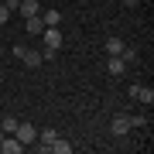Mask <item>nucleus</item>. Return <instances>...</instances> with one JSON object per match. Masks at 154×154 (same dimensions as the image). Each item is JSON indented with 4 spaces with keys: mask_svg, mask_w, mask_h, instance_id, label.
I'll list each match as a JSON object with an SVG mask.
<instances>
[{
    "mask_svg": "<svg viewBox=\"0 0 154 154\" xmlns=\"http://www.w3.org/2000/svg\"><path fill=\"white\" fill-rule=\"evenodd\" d=\"M14 137L24 144V147H28V144H34L38 140V127L34 123H17V130H14Z\"/></svg>",
    "mask_w": 154,
    "mask_h": 154,
    "instance_id": "obj_2",
    "label": "nucleus"
},
{
    "mask_svg": "<svg viewBox=\"0 0 154 154\" xmlns=\"http://www.w3.org/2000/svg\"><path fill=\"white\" fill-rule=\"evenodd\" d=\"M123 48H127V45L120 38H110V41H106V55H123Z\"/></svg>",
    "mask_w": 154,
    "mask_h": 154,
    "instance_id": "obj_12",
    "label": "nucleus"
},
{
    "mask_svg": "<svg viewBox=\"0 0 154 154\" xmlns=\"http://www.w3.org/2000/svg\"><path fill=\"white\" fill-rule=\"evenodd\" d=\"M0 55H4V45H0Z\"/></svg>",
    "mask_w": 154,
    "mask_h": 154,
    "instance_id": "obj_19",
    "label": "nucleus"
},
{
    "mask_svg": "<svg viewBox=\"0 0 154 154\" xmlns=\"http://www.w3.org/2000/svg\"><path fill=\"white\" fill-rule=\"evenodd\" d=\"M110 130L116 134V137H123V134L130 130V120H127L123 113H120V116H113V120H110Z\"/></svg>",
    "mask_w": 154,
    "mask_h": 154,
    "instance_id": "obj_7",
    "label": "nucleus"
},
{
    "mask_svg": "<svg viewBox=\"0 0 154 154\" xmlns=\"http://www.w3.org/2000/svg\"><path fill=\"white\" fill-rule=\"evenodd\" d=\"M38 38L45 41V48H62V41H65V34H62V28L58 24H48V28H45Z\"/></svg>",
    "mask_w": 154,
    "mask_h": 154,
    "instance_id": "obj_1",
    "label": "nucleus"
},
{
    "mask_svg": "<svg viewBox=\"0 0 154 154\" xmlns=\"http://www.w3.org/2000/svg\"><path fill=\"white\" fill-rule=\"evenodd\" d=\"M7 21H11V11H7L4 4H0V24H7Z\"/></svg>",
    "mask_w": 154,
    "mask_h": 154,
    "instance_id": "obj_16",
    "label": "nucleus"
},
{
    "mask_svg": "<svg viewBox=\"0 0 154 154\" xmlns=\"http://www.w3.org/2000/svg\"><path fill=\"white\" fill-rule=\"evenodd\" d=\"M106 72H110V75H123V72H127V62H123L120 55H110V62H106Z\"/></svg>",
    "mask_w": 154,
    "mask_h": 154,
    "instance_id": "obj_8",
    "label": "nucleus"
},
{
    "mask_svg": "<svg viewBox=\"0 0 154 154\" xmlns=\"http://www.w3.org/2000/svg\"><path fill=\"white\" fill-rule=\"evenodd\" d=\"M21 58H24V65H28V69H38V65H41V51H38V48H24Z\"/></svg>",
    "mask_w": 154,
    "mask_h": 154,
    "instance_id": "obj_9",
    "label": "nucleus"
},
{
    "mask_svg": "<svg viewBox=\"0 0 154 154\" xmlns=\"http://www.w3.org/2000/svg\"><path fill=\"white\" fill-rule=\"evenodd\" d=\"M17 123H21L17 116H4V120H0V130H4V134H14V130H17Z\"/></svg>",
    "mask_w": 154,
    "mask_h": 154,
    "instance_id": "obj_13",
    "label": "nucleus"
},
{
    "mask_svg": "<svg viewBox=\"0 0 154 154\" xmlns=\"http://www.w3.org/2000/svg\"><path fill=\"white\" fill-rule=\"evenodd\" d=\"M123 4H127V7H137V4H144V0H123Z\"/></svg>",
    "mask_w": 154,
    "mask_h": 154,
    "instance_id": "obj_18",
    "label": "nucleus"
},
{
    "mask_svg": "<svg viewBox=\"0 0 154 154\" xmlns=\"http://www.w3.org/2000/svg\"><path fill=\"white\" fill-rule=\"evenodd\" d=\"M17 11H21L24 17H34V14H38V0H21V7H17Z\"/></svg>",
    "mask_w": 154,
    "mask_h": 154,
    "instance_id": "obj_11",
    "label": "nucleus"
},
{
    "mask_svg": "<svg viewBox=\"0 0 154 154\" xmlns=\"http://www.w3.org/2000/svg\"><path fill=\"white\" fill-rule=\"evenodd\" d=\"M130 96H134V99H140L144 106H151V103H154V89H151V86H130Z\"/></svg>",
    "mask_w": 154,
    "mask_h": 154,
    "instance_id": "obj_4",
    "label": "nucleus"
},
{
    "mask_svg": "<svg viewBox=\"0 0 154 154\" xmlns=\"http://www.w3.org/2000/svg\"><path fill=\"white\" fill-rule=\"evenodd\" d=\"M0 140H4V130H0Z\"/></svg>",
    "mask_w": 154,
    "mask_h": 154,
    "instance_id": "obj_20",
    "label": "nucleus"
},
{
    "mask_svg": "<svg viewBox=\"0 0 154 154\" xmlns=\"http://www.w3.org/2000/svg\"><path fill=\"white\" fill-rule=\"evenodd\" d=\"M127 120H130V127H144V123H147V116H127Z\"/></svg>",
    "mask_w": 154,
    "mask_h": 154,
    "instance_id": "obj_15",
    "label": "nucleus"
},
{
    "mask_svg": "<svg viewBox=\"0 0 154 154\" xmlns=\"http://www.w3.org/2000/svg\"><path fill=\"white\" fill-rule=\"evenodd\" d=\"M24 31H28V34H41V31H45V21H41V14H34V17H24Z\"/></svg>",
    "mask_w": 154,
    "mask_h": 154,
    "instance_id": "obj_6",
    "label": "nucleus"
},
{
    "mask_svg": "<svg viewBox=\"0 0 154 154\" xmlns=\"http://www.w3.org/2000/svg\"><path fill=\"white\" fill-rule=\"evenodd\" d=\"M4 7H7V11H17V7H21V0H4Z\"/></svg>",
    "mask_w": 154,
    "mask_h": 154,
    "instance_id": "obj_17",
    "label": "nucleus"
},
{
    "mask_svg": "<svg viewBox=\"0 0 154 154\" xmlns=\"http://www.w3.org/2000/svg\"><path fill=\"white\" fill-rule=\"evenodd\" d=\"M41 21H45V28H48V24H58V21H62V14H58V11H45Z\"/></svg>",
    "mask_w": 154,
    "mask_h": 154,
    "instance_id": "obj_14",
    "label": "nucleus"
},
{
    "mask_svg": "<svg viewBox=\"0 0 154 154\" xmlns=\"http://www.w3.org/2000/svg\"><path fill=\"white\" fill-rule=\"evenodd\" d=\"M58 137V130L55 127H45V130H38V151H48V144Z\"/></svg>",
    "mask_w": 154,
    "mask_h": 154,
    "instance_id": "obj_5",
    "label": "nucleus"
},
{
    "mask_svg": "<svg viewBox=\"0 0 154 154\" xmlns=\"http://www.w3.org/2000/svg\"><path fill=\"white\" fill-rule=\"evenodd\" d=\"M24 144L14 137V134H4V140H0V154H21Z\"/></svg>",
    "mask_w": 154,
    "mask_h": 154,
    "instance_id": "obj_3",
    "label": "nucleus"
},
{
    "mask_svg": "<svg viewBox=\"0 0 154 154\" xmlns=\"http://www.w3.org/2000/svg\"><path fill=\"white\" fill-rule=\"evenodd\" d=\"M48 151H51V154H72V144H69L65 137H55V140L48 144Z\"/></svg>",
    "mask_w": 154,
    "mask_h": 154,
    "instance_id": "obj_10",
    "label": "nucleus"
}]
</instances>
